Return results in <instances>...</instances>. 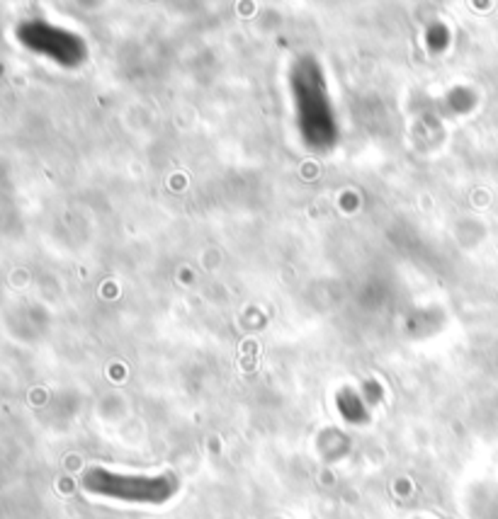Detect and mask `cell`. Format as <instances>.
<instances>
[{
	"mask_svg": "<svg viewBox=\"0 0 498 519\" xmlns=\"http://www.w3.org/2000/svg\"><path fill=\"white\" fill-rule=\"evenodd\" d=\"M292 97L297 107L299 131L313 148H329L336 141V117L326 80L313 58H302L292 71Z\"/></svg>",
	"mask_w": 498,
	"mask_h": 519,
	"instance_id": "cell-1",
	"label": "cell"
},
{
	"mask_svg": "<svg viewBox=\"0 0 498 519\" xmlns=\"http://www.w3.org/2000/svg\"><path fill=\"white\" fill-rule=\"evenodd\" d=\"M83 486L95 496L113 497L122 503L163 505L176 496L177 480L173 476H124L107 469H90Z\"/></svg>",
	"mask_w": 498,
	"mask_h": 519,
	"instance_id": "cell-2",
	"label": "cell"
},
{
	"mask_svg": "<svg viewBox=\"0 0 498 519\" xmlns=\"http://www.w3.org/2000/svg\"><path fill=\"white\" fill-rule=\"evenodd\" d=\"M346 396L350 403H346V400L340 398V410H343V416H346L348 420H353V423H362V420H365V407H362V403L355 398L353 393H346Z\"/></svg>",
	"mask_w": 498,
	"mask_h": 519,
	"instance_id": "cell-3",
	"label": "cell"
}]
</instances>
